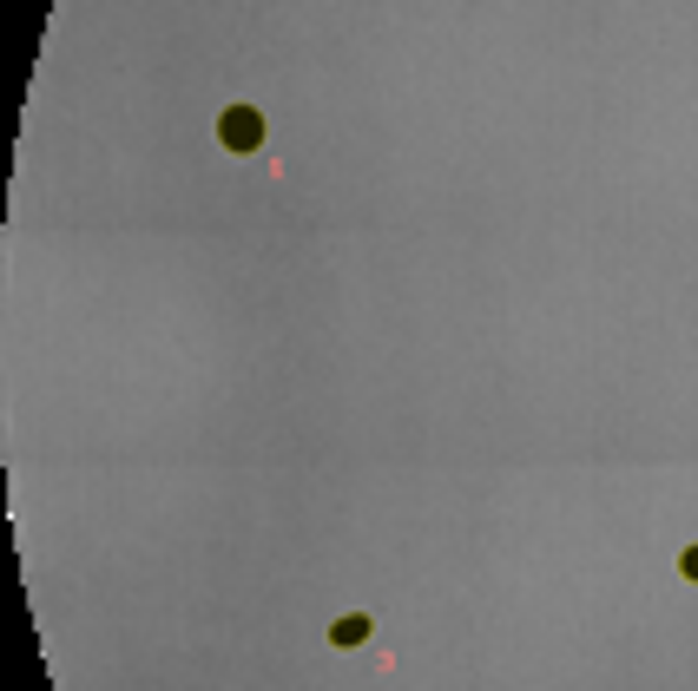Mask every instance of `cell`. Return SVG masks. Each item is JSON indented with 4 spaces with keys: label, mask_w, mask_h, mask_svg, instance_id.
<instances>
[{
    "label": "cell",
    "mask_w": 698,
    "mask_h": 691,
    "mask_svg": "<svg viewBox=\"0 0 698 691\" xmlns=\"http://www.w3.org/2000/svg\"><path fill=\"white\" fill-rule=\"evenodd\" d=\"M218 139H224V152H257V145H264V112L257 106H224L218 112Z\"/></svg>",
    "instance_id": "cell-1"
},
{
    "label": "cell",
    "mask_w": 698,
    "mask_h": 691,
    "mask_svg": "<svg viewBox=\"0 0 698 691\" xmlns=\"http://www.w3.org/2000/svg\"><path fill=\"white\" fill-rule=\"evenodd\" d=\"M369 632H376V619H369V613H343L330 626V645H369Z\"/></svg>",
    "instance_id": "cell-2"
},
{
    "label": "cell",
    "mask_w": 698,
    "mask_h": 691,
    "mask_svg": "<svg viewBox=\"0 0 698 691\" xmlns=\"http://www.w3.org/2000/svg\"><path fill=\"white\" fill-rule=\"evenodd\" d=\"M679 573H685V580H698V547H685V553H679Z\"/></svg>",
    "instance_id": "cell-3"
}]
</instances>
